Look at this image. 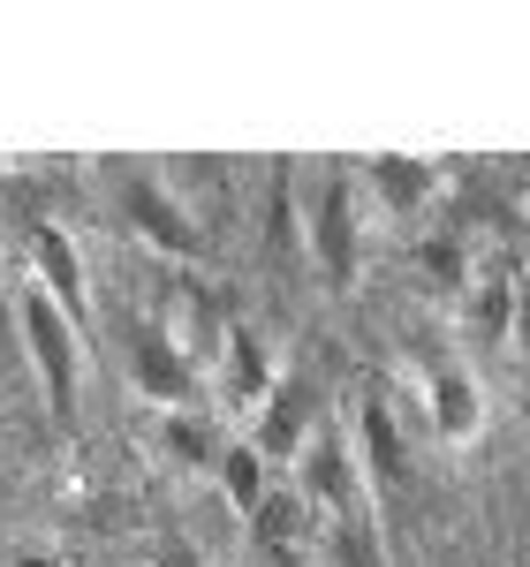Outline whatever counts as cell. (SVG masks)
Masks as SVG:
<instances>
[{
    "instance_id": "cell-10",
    "label": "cell",
    "mask_w": 530,
    "mask_h": 567,
    "mask_svg": "<svg viewBox=\"0 0 530 567\" xmlns=\"http://www.w3.org/2000/svg\"><path fill=\"white\" fill-rule=\"evenodd\" d=\"M152 446H160L175 470H190V477H213V470H221V446H227V424L213 409H167V416L152 424Z\"/></svg>"
},
{
    "instance_id": "cell-7",
    "label": "cell",
    "mask_w": 530,
    "mask_h": 567,
    "mask_svg": "<svg viewBox=\"0 0 530 567\" xmlns=\"http://www.w3.org/2000/svg\"><path fill=\"white\" fill-rule=\"evenodd\" d=\"M122 213H130V227L144 235V243H160L167 258H182V265L205 258V219L175 197V182L130 175V182H122Z\"/></svg>"
},
{
    "instance_id": "cell-8",
    "label": "cell",
    "mask_w": 530,
    "mask_h": 567,
    "mask_svg": "<svg viewBox=\"0 0 530 567\" xmlns=\"http://www.w3.org/2000/svg\"><path fill=\"white\" fill-rule=\"evenodd\" d=\"M364 182H371V197L395 219H425L455 189V167L447 159H425V152H371L364 159Z\"/></svg>"
},
{
    "instance_id": "cell-6",
    "label": "cell",
    "mask_w": 530,
    "mask_h": 567,
    "mask_svg": "<svg viewBox=\"0 0 530 567\" xmlns=\"http://www.w3.org/2000/svg\"><path fill=\"white\" fill-rule=\"evenodd\" d=\"M326 424V409H318V386H310L304 371H281V386H273V401H265V416L251 424V446H258L265 462H273V477H288L296 470V454H304V439Z\"/></svg>"
},
{
    "instance_id": "cell-5",
    "label": "cell",
    "mask_w": 530,
    "mask_h": 567,
    "mask_svg": "<svg viewBox=\"0 0 530 567\" xmlns=\"http://www.w3.org/2000/svg\"><path fill=\"white\" fill-rule=\"evenodd\" d=\"M130 386L152 401V416H167V409H213L205 371H197V363H190L160 326H136V341H130Z\"/></svg>"
},
{
    "instance_id": "cell-9",
    "label": "cell",
    "mask_w": 530,
    "mask_h": 567,
    "mask_svg": "<svg viewBox=\"0 0 530 567\" xmlns=\"http://www.w3.org/2000/svg\"><path fill=\"white\" fill-rule=\"evenodd\" d=\"M31 288L53 296L77 326L91 318V265H84V250H77L69 227H31Z\"/></svg>"
},
{
    "instance_id": "cell-4",
    "label": "cell",
    "mask_w": 530,
    "mask_h": 567,
    "mask_svg": "<svg viewBox=\"0 0 530 567\" xmlns=\"http://www.w3.org/2000/svg\"><path fill=\"white\" fill-rule=\"evenodd\" d=\"M304 258L318 265V280L334 296L356 288V272H364V197H356L349 175L318 182V197H310V213H304Z\"/></svg>"
},
{
    "instance_id": "cell-12",
    "label": "cell",
    "mask_w": 530,
    "mask_h": 567,
    "mask_svg": "<svg viewBox=\"0 0 530 567\" xmlns=\"http://www.w3.org/2000/svg\"><path fill=\"white\" fill-rule=\"evenodd\" d=\"M508 349L530 363V272H516V296H508Z\"/></svg>"
},
{
    "instance_id": "cell-3",
    "label": "cell",
    "mask_w": 530,
    "mask_h": 567,
    "mask_svg": "<svg viewBox=\"0 0 530 567\" xmlns=\"http://www.w3.org/2000/svg\"><path fill=\"white\" fill-rule=\"evenodd\" d=\"M417 409H425V424H432V439H440L447 454H470L492 432V401H486V379H478L470 355H425Z\"/></svg>"
},
{
    "instance_id": "cell-13",
    "label": "cell",
    "mask_w": 530,
    "mask_h": 567,
    "mask_svg": "<svg viewBox=\"0 0 530 567\" xmlns=\"http://www.w3.org/2000/svg\"><path fill=\"white\" fill-rule=\"evenodd\" d=\"M8 567H77V560L53 553V545H23V553H8Z\"/></svg>"
},
{
    "instance_id": "cell-11",
    "label": "cell",
    "mask_w": 530,
    "mask_h": 567,
    "mask_svg": "<svg viewBox=\"0 0 530 567\" xmlns=\"http://www.w3.org/2000/svg\"><path fill=\"white\" fill-rule=\"evenodd\" d=\"M213 477H221L227 507H235L243 523L258 515V507H265V492L281 484V477H273V462H265V454H258V446H251L243 432H227V446H221V470H213Z\"/></svg>"
},
{
    "instance_id": "cell-1",
    "label": "cell",
    "mask_w": 530,
    "mask_h": 567,
    "mask_svg": "<svg viewBox=\"0 0 530 567\" xmlns=\"http://www.w3.org/2000/svg\"><path fill=\"white\" fill-rule=\"evenodd\" d=\"M281 349L265 341L251 318H227L221 326V355H213V416H221L227 432H251L265 416V401H273V386H281Z\"/></svg>"
},
{
    "instance_id": "cell-2",
    "label": "cell",
    "mask_w": 530,
    "mask_h": 567,
    "mask_svg": "<svg viewBox=\"0 0 530 567\" xmlns=\"http://www.w3.org/2000/svg\"><path fill=\"white\" fill-rule=\"evenodd\" d=\"M16 333H23V355H31V371H39V386H45V409L69 416L77 386H84V326L23 280L16 288Z\"/></svg>"
},
{
    "instance_id": "cell-14",
    "label": "cell",
    "mask_w": 530,
    "mask_h": 567,
    "mask_svg": "<svg viewBox=\"0 0 530 567\" xmlns=\"http://www.w3.org/2000/svg\"><path fill=\"white\" fill-rule=\"evenodd\" d=\"M235 567H265V560H251V553H243V560H235Z\"/></svg>"
}]
</instances>
